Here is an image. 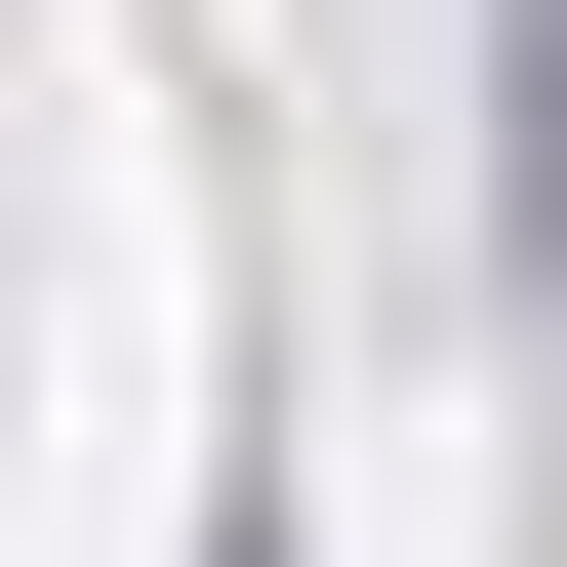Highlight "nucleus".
<instances>
[]
</instances>
